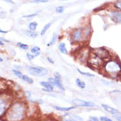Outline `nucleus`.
<instances>
[{"instance_id": "obj_1", "label": "nucleus", "mask_w": 121, "mask_h": 121, "mask_svg": "<svg viewBox=\"0 0 121 121\" xmlns=\"http://www.w3.org/2000/svg\"><path fill=\"white\" fill-rule=\"evenodd\" d=\"M27 104L25 101L13 102L5 113L6 121H23L27 113Z\"/></svg>"}, {"instance_id": "obj_2", "label": "nucleus", "mask_w": 121, "mask_h": 121, "mask_svg": "<svg viewBox=\"0 0 121 121\" xmlns=\"http://www.w3.org/2000/svg\"><path fill=\"white\" fill-rule=\"evenodd\" d=\"M105 77L117 80L121 78V62L118 57H111L104 61V64L100 72Z\"/></svg>"}, {"instance_id": "obj_3", "label": "nucleus", "mask_w": 121, "mask_h": 121, "mask_svg": "<svg viewBox=\"0 0 121 121\" xmlns=\"http://www.w3.org/2000/svg\"><path fill=\"white\" fill-rule=\"evenodd\" d=\"M69 38L71 43L76 45H85L86 42L83 36V31H82V26H79L73 28L69 33Z\"/></svg>"}, {"instance_id": "obj_4", "label": "nucleus", "mask_w": 121, "mask_h": 121, "mask_svg": "<svg viewBox=\"0 0 121 121\" xmlns=\"http://www.w3.org/2000/svg\"><path fill=\"white\" fill-rule=\"evenodd\" d=\"M13 104V96L10 93L0 92V118L5 115L7 110Z\"/></svg>"}, {"instance_id": "obj_5", "label": "nucleus", "mask_w": 121, "mask_h": 121, "mask_svg": "<svg viewBox=\"0 0 121 121\" xmlns=\"http://www.w3.org/2000/svg\"><path fill=\"white\" fill-rule=\"evenodd\" d=\"M104 61H105L104 59H103L102 57H100L99 56L95 55L91 51L90 56H89L88 60L87 62V65L92 70L101 72V69L104 64Z\"/></svg>"}, {"instance_id": "obj_6", "label": "nucleus", "mask_w": 121, "mask_h": 121, "mask_svg": "<svg viewBox=\"0 0 121 121\" xmlns=\"http://www.w3.org/2000/svg\"><path fill=\"white\" fill-rule=\"evenodd\" d=\"M91 50L92 49H89V48L86 46V45H81L80 49L77 51V53L75 55L76 57V59H77L80 63L81 64H86L87 65V62L88 60V57L91 54Z\"/></svg>"}, {"instance_id": "obj_7", "label": "nucleus", "mask_w": 121, "mask_h": 121, "mask_svg": "<svg viewBox=\"0 0 121 121\" xmlns=\"http://www.w3.org/2000/svg\"><path fill=\"white\" fill-rule=\"evenodd\" d=\"M106 15L110 19L111 21H112L114 24L121 25V12L116 10L114 8H111L108 5V7L105 9Z\"/></svg>"}, {"instance_id": "obj_8", "label": "nucleus", "mask_w": 121, "mask_h": 121, "mask_svg": "<svg viewBox=\"0 0 121 121\" xmlns=\"http://www.w3.org/2000/svg\"><path fill=\"white\" fill-rule=\"evenodd\" d=\"M27 70H28L27 72L29 73L30 75L35 76V77H43L49 73L47 68L37 66V65H30V66H28Z\"/></svg>"}, {"instance_id": "obj_9", "label": "nucleus", "mask_w": 121, "mask_h": 121, "mask_svg": "<svg viewBox=\"0 0 121 121\" xmlns=\"http://www.w3.org/2000/svg\"><path fill=\"white\" fill-rule=\"evenodd\" d=\"M48 81H50L51 83L54 85V87H57L58 90L64 92L65 90V86L62 82V76L59 73H54V75L52 78H48Z\"/></svg>"}, {"instance_id": "obj_10", "label": "nucleus", "mask_w": 121, "mask_h": 121, "mask_svg": "<svg viewBox=\"0 0 121 121\" xmlns=\"http://www.w3.org/2000/svg\"><path fill=\"white\" fill-rule=\"evenodd\" d=\"M72 104L74 105L76 108H95L96 104L91 101H86L80 98H73L72 100Z\"/></svg>"}, {"instance_id": "obj_11", "label": "nucleus", "mask_w": 121, "mask_h": 121, "mask_svg": "<svg viewBox=\"0 0 121 121\" xmlns=\"http://www.w3.org/2000/svg\"><path fill=\"white\" fill-rule=\"evenodd\" d=\"M91 51L95 53V55L99 56L100 57H102L104 60H107L108 58H110L111 57H112V53L111 52V51L105 47H98L92 49Z\"/></svg>"}, {"instance_id": "obj_12", "label": "nucleus", "mask_w": 121, "mask_h": 121, "mask_svg": "<svg viewBox=\"0 0 121 121\" xmlns=\"http://www.w3.org/2000/svg\"><path fill=\"white\" fill-rule=\"evenodd\" d=\"M82 31H83V36H84V40L86 42V43H88L90 41L91 37H92V35H93V27H92V25L89 21L87 22H85L82 25Z\"/></svg>"}, {"instance_id": "obj_13", "label": "nucleus", "mask_w": 121, "mask_h": 121, "mask_svg": "<svg viewBox=\"0 0 121 121\" xmlns=\"http://www.w3.org/2000/svg\"><path fill=\"white\" fill-rule=\"evenodd\" d=\"M101 107H102V109H103L104 111H105L106 112H107V113H109V114L111 115V116H113V117L121 115V111H119L118 110H117L116 108L112 107V106H110V105H108V104H101Z\"/></svg>"}, {"instance_id": "obj_14", "label": "nucleus", "mask_w": 121, "mask_h": 121, "mask_svg": "<svg viewBox=\"0 0 121 121\" xmlns=\"http://www.w3.org/2000/svg\"><path fill=\"white\" fill-rule=\"evenodd\" d=\"M62 121H84L81 116L73 113H65L62 116Z\"/></svg>"}, {"instance_id": "obj_15", "label": "nucleus", "mask_w": 121, "mask_h": 121, "mask_svg": "<svg viewBox=\"0 0 121 121\" xmlns=\"http://www.w3.org/2000/svg\"><path fill=\"white\" fill-rule=\"evenodd\" d=\"M40 85L41 87H43V91H44V92H47V93H52V92H54V87H55L50 81H40Z\"/></svg>"}, {"instance_id": "obj_16", "label": "nucleus", "mask_w": 121, "mask_h": 121, "mask_svg": "<svg viewBox=\"0 0 121 121\" xmlns=\"http://www.w3.org/2000/svg\"><path fill=\"white\" fill-rule=\"evenodd\" d=\"M53 108L56 110V111H62V112H69V111H73V110H74V109H76V107L75 106H68V107H66V106H58V105H54Z\"/></svg>"}, {"instance_id": "obj_17", "label": "nucleus", "mask_w": 121, "mask_h": 121, "mask_svg": "<svg viewBox=\"0 0 121 121\" xmlns=\"http://www.w3.org/2000/svg\"><path fill=\"white\" fill-rule=\"evenodd\" d=\"M109 6L121 12V0H115V1L109 4Z\"/></svg>"}, {"instance_id": "obj_18", "label": "nucleus", "mask_w": 121, "mask_h": 121, "mask_svg": "<svg viewBox=\"0 0 121 121\" xmlns=\"http://www.w3.org/2000/svg\"><path fill=\"white\" fill-rule=\"evenodd\" d=\"M59 40V35L57 34V33H54L52 35V37H51V41L47 43L48 47H51V46H53L54 44H56L57 43V41Z\"/></svg>"}, {"instance_id": "obj_19", "label": "nucleus", "mask_w": 121, "mask_h": 121, "mask_svg": "<svg viewBox=\"0 0 121 121\" xmlns=\"http://www.w3.org/2000/svg\"><path fill=\"white\" fill-rule=\"evenodd\" d=\"M57 49H58V51L60 52L61 54H67L68 53V50L66 48V44L64 42H61L59 43L58 46H57Z\"/></svg>"}, {"instance_id": "obj_20", "label": "nucleus", "mask_w": 121, "mask_h": 121, "mask_svg": "<svg viewBox=\"0 0 121 121\" xmlns=\"http://www.w3.org/2000/svg\"><path fill=\"white\" fill-rule=\"evenodd\" d=\"M52 24H53V21H51V22H49V23H47V24H45L43 26V27L42 28V30H41V32H40V35L41 36H43L44 35L47 33V31L51 28V27L52 26Z\"/></svg>"}, {"instance_id": "obj_21", "label": "nucleus", "mask_w": 121, "mask_h": 121, "mask_svg": "<svg viewBox=\"0 0 121 121\" xmlns=\"http://www.w3.org/2000/svg\"><path fill=\"white\" fill-rule=\"evenodd\" d=\"M25 34H26V35H27L29 38H32V39H35V38L38 37V35H38L36 31H32L29 30V29L25 31Z\"/></svg>"}, {"instance_id": "obj_22", "label": "nucleus", "mask_w": 121, "mask_h": 121, "mask_svg": "<svg viewBox=\"0 0 121 121\" xmlns=\"http://www.w3.org/2000/svg\"><path fill=\"white\" fill-rule=\"evenodd\" d=\"M75 83H76V85H77V87H79V88H81V89H84V88H86V83H85L82 80H81L80 78H76Z\"/></svg>"}, {"instance_id": "obj_23", "label": "nucleus", "mask_w": 121, "mask_h": 121, "mask_svg": "<svg viewBox=\"0 0 121 121\" xmlns=\"http://www.w3.org/2000/svg\"><path fill=\"white\" fill-rule=\"evenodd\" d=\"M20 80H22L23 81H25L26 83H27V84H29V85H32L33 83H34L33 79H32V78H30L29 76L26 75V74H23V75L21 76V78H20Z\"/></svg>"}, {"instance_id": "obj_24", "label": "nucleus", "mask_w": 121, "mask_h": 121, "mask_svg": "<svg viewBox=\"0 0 121 121\" xmlns=\"http://www.w3.org/2000/svg\"><path fill=\"white\" fill-rule=\"evenodd\" d=\"M27 29L32 31H36L37 27H38V22L37 21H31L28 23V26H27Z\"/></svg>"}, {"instance_id": "obj_25", "label": "nucleus", "mask_w": 121, "mask_h": 121, "mask_svg": "<svg viewBox=\"0 0 121 121\" xmlns=\"http://www.w3.org/2000/svg\"><path fill=\"white\" fill-rule=\"evenodd\" d=\"M16 46H17L19 49L20 50H22V51H27V50H29V45H27L26 43H16Z\"/></svg>"}, {"instance_id": "obj_26", "label": "nucleus", "mask_w": 121, "mask_h": 121, "mask_svg": "<svg viewBox=\"0 0 121 121\" xmlns=\"http://www.w3.org/2000/svg\"><path fill=\"white\" fill-rule=\"evenodd\" d=\"M77 72L80 74L83 75V76H86V77H88V78H93V77H95V75L93 73H89V72H83V71L80 70L79 68L77 69Z\"/></svg>"}, {"instance_id": "obj_27", "label": "nucleus", "mask_w": 121, "mask_h": 121, "mask_svg": "<svg viewBox=\"0 0 121 121\" xmlns=\"http://www.w3.org/2000/svg\"><path fill=\"white\" fill-rule=\"evenodd\" d=\"M65 10V6L64 5H60V6H57L55 8V12L57 13V14H62Z\"/></svg>"}, {"instance_id": "obj_28", "label": "nucleus", "mask_w": 121, "mask_h": 121, "mask_svg": "<svg viewBox=\"0 0 121 121\" xmlns=\"http://www.w3.org/2000/svg\"><path fill=\"white\" fill-rule=\"evenodd\" d=\"M12 73L15 75V76H17L18 78H21V76L23 75V73H22V72L20 70H17V69H13V70H12Z\"/></svg>"}, {"instance_id": "obj_29", "label": "nucleus", "mask_w": 121, "mask_h": 121, "mask_svg": "<svg viewBox=\"0 0 121 121\" xmlns=\"http://www.w3.org/2000/svg\"><path fill=\"white\" fill-rule=\"evenodd\" d=\"M30 52L32 54H35L37 52H41V48L39 46H34L30 49Z\"/></svg>"}, {"instance_id": "obj_30", "label": "nucleus", "mask_w": 121, "mask_h": 121, "mask_svg": "<svg viewBox=\"0 0 121 121\" xmlns=\"http://www.w3.org/2000/svg\"><path fill=\"white\" fill-rule=\"evenodd\" d=\"M36 16H38V13H31V14H26V15L22 16V18H24V19H33V18L36 17Z\"/></svg>"}, {"instance_id": "obj_31", "label": "nucleus", "mask_w": 121, "mask_h": 121, "mask_svg": "<svg viewBox=\"0 0 121 121\" xmlns=\"http://www.w3.org/2000/svg\"><path fill=\"white\" fill-rule=\"evenodd\" d=\"M26 56H27V58L29 61L34 60L35 58V57L34 56V54H32L31 52H27V53H26Z\"/></svg>"}, {"instance_id": "obj_32", "label": "nucleus", "mask_w": 121, "mask_h": 121, "mask_svg": "<svg viewBox=\"0 0 121 121\" xmlns=\"http://www.w3.org/2000/svg\"><path fill=\"white\" fill-rule=\"evenodd\" d=\"M99 119H100V121H113L111 118H109L107 116H100Z\"/></svg>"}, {"instance_id": "obj_33", "label": "nucleus", "mask_w": 121, "mask_h": 121, "mask_svg": "<svg viewBox=\"0 0 121 121\" xmlns=\"http://www.w3.org/2000/svg\"><path fill=\"white\" fill-rule=\"evenodd\" d=\"M87 121H100V119H99V117H96V116H89L87 118Z\"/></svg>"}, {"instance_id": "obj_34", "label": "nucleus", "mask_w": 121, "mask_h": 121, "mask_svg": "<svg viewBox=\"0 0 121 121\" xmlns=\"http://www.w3.org/2000/svg\"><path fill=\"white\" fill-rule=\"evenodd\" d=\"M7 17V13L4 11H1L0 12V19H5Z\"/></svg>"}, {"instance_id": "obj_35", "label": "nucleus", "mask_w": 121, "mask_h": 121, "mask_svg": "<svg viewBox=\"0 0 121 121\" xmlns=\"http://www.w3.org/2000/svg\"><path fill=\"white\" fill-rule=\"evenodd\" d=\"M47 61L49 62V63H50V64H51V65L55 64V61H54V59L51 57H47Z\"/></svg>"}, {"instance_id": "obj_36", "label": "nucleus", "mask_w": 121, "mask_h": 121, "mask_svg": "<svg viewBox=\"0 0 121 121\" xmlns=\"http://www.w3.org/2000/svg\"><path fill=\"white\" fill-rule=\"evenodd\" d=\"M41 121H57V120L52 118H43V120H41Z\"/></svg>"}, {"instance_id": "obj_37", "label": "nucleus", "mask_w": 121, "mask_h": 121, "mask_svg": "<svg viewBox=\"0 0 121 121\" xmlns=\"http://www.w3.org/2000/svg\"><path fill=\"white\" fill-rule=\"evenodd\" d=\"M0 39L3 41V42H4L5 43H10V41L7 40V39H5V38H4V37H0Z\"/></svg>"}, {"instance_id": "obj_38", "label": "nucleus", "mask_w": 121, "mask_h": 121, "mask_svg": "<svg viewBox=\"0 0 121 121\" xmlns=\"http://www.w3.org/2000/svg\"><path fill=\"white\" fill-rule=\"evenodd\" d=\"M5 3H8V4H14V1H13V0H4Z\"/></svg>"}, {"instance_id": "obj_39", "label": "nucleus", "mask_w": 121, "mask_h": 121, "mask_svg": "<svg viewBox=\"0 0 121 121\" xmlns=\"http://www.w3.org/2000/svg\"><path fill=\"white\" fill-rule=\"evenodd\" d=\"M114 118L117 121H121V115H119V116H115Z\"/></svg>"}, {"instance_id": "obj_40", "label": "nucleus", "mask_w": 121, "mask_h": 121, "mask_svg": "<svg viewBox=\"0 0 121 121\" xmlns=\"http://www.w3.org/2000/svg\"><path fill=\"white\" fill-rule=\"evenodd\" d=\"M4 44H5V43L3 42V41L0 39V46H1V47H3V46H4Z\"/></svg>"}, {"instance_id": "obj_41", "label": "nucleus", "mask_w": 121, "mask_h": 121, "mask_svg": "<svg viewBox=\"0 0 121 121\" xmlns=\"http://www.w3.org/2000/svg\"><path fill=\"white\" fill-rule=\"evenodd\" d=\"M0 33H1V34H7V31L6 30H3L2 28H0Z\"/></svg>"}, {"instance_id": "obj_42", "label": "nucleus", "mask_w": 121, "mask_h": 121, "mask_svg": "<svg viewBox=\"0 0 121 121\" xmlns=\"http://www.w3.org/2000/svg\"><path fill=\"white\" fill-rule=\"evenodd\" d=\"M111 93H120V91H118V90H113V91H111Z\"/></svg>"}, {"instance_id": "obj_43", "label": "nucleus", "mask_w": 121, "mask_h": 121, "mask_svg": "<svg viewBox=\"0 0 121 121\" xmlns=\"http://www.w3.org/2000/svg\"><path fill=\"white\" fill-rule=\"evenodd\" d=\"M37 1H39V0H31L32 3H35V2H37Z\"/></svg>"}, {"instance_id": "obj_44", "label": "nucleus", "mask_w": 121, "mask_h": 121, "mask_svg": "<svg viewBox=\"0 0 121 121\" xmlns=\"http://www.w3.org/2000/svg\"><path fill=\"white\" fill-rule=\"evenodd\" d=\"M0 62H3V58L0 57Z\"/></svg>"}]
</instances>
